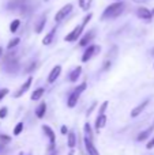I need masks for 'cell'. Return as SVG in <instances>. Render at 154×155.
<instances>
[{"label":"cell","mask_w":154,"mask_h":155,"mask_svg":"<svg viewBox=\"0 0 154 155\" xmlns=\"http://www.w3.org/2000/svg\"><path fill=\"white\" fill-rule=\"evenodd\" d=\"M123 10H124V3H123V2L112 3V4H109L108 7L104 10L102 15H101V21L117 18L119 15H122V14H123Z\"/></svg>","instance_id":"cell-1"},{"label":"cell","mask_w":154,"mask_h":155,"mask_svg":"<svg viewBox=\"0 0 154 155\" xmlns=\"http://www.w3.org/2000/svg\"><path fill=\"white\" fill-rule=\"evenodd\" d=\"M83 30H85V26L82 23L76 25V26L74 27V29L71 30V31L64 37V41H65V42H75V41H78L79 38L82 37V33H83Z\"/></svg>","instance_id":"cell-2"},{"label":"cell","mask_w":154,"mask_h":155,"mask_svg":"<svg viewBox=\"0 0 154 155\" xmlns=\"http://www.w3.org/2000/svg\"><path fill=\"white\" fill-rule=\"evenodd\" d=\"M72 8H74V5L71 4V3L63 5V7L60 8V10L57 11L56 14H55V22H56V23H60V22H63L68 15H70L71 12H72Z\"/></svg>","instance_id":"cell-3"},{"label":"cell","mask_w":154,"mask_h":155,"mask_svg":"<svg viewBox=\"0 0 154 155\" xmlns=\"http://www.w3.org/2000/svg\"><path fill=\"white\" fill-rule=\"evenodd\" d=\"M100 51H101V48L98 45H92L90 44L89 46H86V51L82 54V63H87L89 60H92Z\"/></svg>","instance_id":"cell-4"},{"label":"cell","mask_w":154,"mask_h":155,"mask_svg":"<svg viewBox=\"0 0 154 155\" xmlns=\"http://www.w3.org/2000/svg\"><path fill=\"white\" fill-rule=\"evenodd\" d=\"M136 16H138L139 19H143V21L150 22L152 21V18H153V14H152V10H149V8L138 7L136 8Z\"/></svg>","instance_id":"cell-5"},{"label":"cell","mask_w":154,"mask_h":155,"mask_svg":"<svg viewBox=\"0 0 154 155\" xmlns=\"http://www.w3.org/2000/svg\"><path fill=\"white\" fill-rule=\"evenodd\" d=\"M95 37V31L94 30H90V31L85 33L83 37H81V40H79V46H82V48H86V46L90 45V42L93 41V38Z\"/></svg>","instance_id":"cell-6"},{"label":"cell","mask_w":154,"mask_h":155,"mask_svg":"<svg viewBox=\"0 0 154 155\" xmlns=\"http://www.w3.org/2000/svg\"><path fill=\"white\" fill-rule=\"evenodd\" d=\"M32 83H33V76L30 75V76L26 79V80H25V83H23V84H22L21 87H19V90L16 91L15 94H14V97H15V98H21V97L23 95V94L26 93V91L30 88V86H32Z\"/></svg>","instance_id":"cell-7"},{"label":"cell","mask_w":154,"mask_h":155,"mask_svg":"<svg viewBox=\"0 0 154 155\" xmlns=\"http://www.w3.org/2000/svg\"><path fill=\"white\" fill-rule=\"evenodd\" d=\"M83 142H85V150H86L87 154L89 155H100L97 147H95L94 143H93V140H90L89 137H85Z\"/></svg>","instance_id":"cell-8"},{"label":"cell","mask_w":154,"mask_h":155,"mask_svg":"<svg viewBox=\"0 0 154 155\" xmlns=\"http://www.w3.org/2000/svg\"><path fill=\"white\" fill-rule=\"evenodd\" d=\"M42 131H44V134H45V136L48 137L49 144H51V146L56 144V135H55L53 129H52L49 125H45V124H44V125H42Z\"/></svg>","instance_id":"cell-9"},{"label":"cell","mask_w":154,"mask_h":155,"mask_svg":"<svg viewBox=\"0 0 154 155\" xmlns=\"http://www.w3.org/2000/svg\"><path fill=\"white\" fill-rule=\"evenodd\" d=\"M149 99H145L143 102H141V104L138 105V106H135L132 110H131V117L132 118H135V117H138L141 113H143V110L147 107V105H149Z\"/></svg>","instance_id":"cell-10"},{"label":"cell","mask_w":154,"mask_h":155,"mask_svg":"<svg viewBox=\"0 0 154 155\" xmlns=\"http://www.w3.org/2000/svg\"><path fill=\"white\" fill-rule=\"evenodd\" d=\"M60 74H62V65H55V67L52 68V71L49 72L48 78H46L48 83H55L57 80V78L60 76Z\"/></svg>","instance_id":"cell-11"},{"label":"cell","mask_w":154,"mask_h":155,"mask_svg":"<svg viewBox=\"0 0 154 155\" xmlns=\"http://www.w3.org/2000/svg\"><path fill=\"white\" fill-rule=\"evenodd\" d=\"M106 123H108V117H106V114H98L97 118H95V123H94L95 131L100 132L101 129L106 125Z\"/></svg>","instance_id":"cell-12"},{"label":"cell","mask_w":154,"mask_h":155,"mask_svg":"<svg viewBox=\"0 0 154 155\" xmlns=\"http://www.w3.org/2000/svg\"><path fill=\"white\" fill-rule=\"evenodd\" d=\"M46 25V15L45 14H42V15L40 16V18L37 19V22H35L34 25V31L37 33V34H40V33H42L44 27H45Z\"/></svg>","instance_id":"cell-13"},{"label":"cell","mask_w":154,"mask_h":155,"mask_svg":"<svg viewBox=\"0 0 154 155\" xmlns=\"http://www.w3.org/2000/svg\"><path fill=\"white\" fill-rule=\"evenodd\" d=\"M4 68L8 74H15L19 70V63L18 60H11V61L4 63Z\"/></svg>","instance_id":"cell-14"},{"label":"cell","mask_w":154,"mask_h":155,"mask_svg":"<svg viewBox=\"0 0 154 155\" xmlns=\"http://www.w3.org/2000/svg\"><path fill=\"white\" fill-rule=\"evenodd\" d=\"M153 131H154V123L149 127V128H146L145 131H142L141 134H139L138 136H136V140H138V142H143V140H146L147 137H149L150 135L153 134Z\"/></svg>","instance_id":"cell-15"},{"label":"cell","mask_w":154,"mask_h":155,"mask_svg":"<svg viewBox=\"0 0 154 155\" xmlns=\"http://www.w3.org/2000/svg\"><path fill=\"white\" fill-rule=\"evenodd\" d=\"M55 34H56V27H53V29H52L51 31H48V33L45 34V37L42 38V45H45V46L51 45V44L53 42Z\"/></svg>","instance_id":"cell-16"},{"label":"cell","mask_w":154,"mask_h":155,"mask_svg":"<svg viewBox=\"0 0 154 155\" xmlns=\"http://www.w3.org/2000/svg\"><path fill=\"white\" fill-rule=\"evenodd\" d=\"M81 74H82V67L81 65H78V67H75L72 71L70 72V75H68V80L70 82H76V80L79 79V76H81Z\"/></svg>","instance_id":"cell-17"},{"label":"cell","mask_w":154,"mask_h":155,"mask_svg":"<svg viewBox=\"0 0 154 155\" xmlns=\"http://www.w3.org/2000/svg\"><path fill=\"white\" fill-rule=\"evenodd\" d=\"M78 99H79V94H76V93L72 91L67 98V106L68 107H75L76 104H78Z\"/></svg>","instance_id":"cell-18"},{"label":"cell","mask_w":154,"mask_h":155,"mask_svg":"<svg viewBox=\"0 0 154 155\" xmlns=\"http://www.w3.org/2000/svg\"><path fill=\"white\" fill-rule=\"evenodd\" d=\"M34 113H35V116H37V118H44L45 117V113H46V104L45 102H41V104L35 107Z\"/></svg>","instance_id":"cell-19"},{"label":"cell","mask_w":154,"mask_h":155,"mask_svg":"<svg viewBox=\"0 0 154 155\" xmlns=\"http://www.w3.org/2000/svg\"><path fill=\"white\" fill-rule=\"evenodd\" d=\"M76 146V136L74 132H68L67 135V147L70 148V150H74Z\"/></svg>","instance_id":"cell-20"},{"label":"cell","mask_w":154,"mask_h":155,"mask_svg":"<svg viewBox=\"0 0 154 155\" xmlns=\"http://www.w3.org/2000/svg\"><path fill=\"white\" fill-rule=\"evenodd\" d=\"M44 93H45V88H44V87L35 88V90L32 93V97H30V99H32V101H38V99L42 98Z\"/></svg>","instance_id":"cell-21"},{"label":"cell","mask_w":154,"mask_h":155,"mask_svg":"<svg viewBox=\"0 0 154 155\" xmlns=\"http://www.w3.org/2000/svg\"><path fill=\"white\" fill-rule=\"evenodd\" d=\"M83 132H85V137H89L90 140H93V136H94V134H93V129H92V127H90L89 123H86L83 125Z\"/></svg>","instance_id":"cell-22"},{"label":"cell","mask_w":154,"mask_h":155,"mask_svg":"<svg viewBox=\"0 0 154 155\" xmlns=\"http://www.w3.org/2000/svg\"><path fill=\"white\" fill-rule=\"evenodd\" d=\"M22 132H23V123H22V121H19V123L16 124L15 127H14L12 135H14V136H19Z\"/></svg>","instance_id":"cell-23"},{"label":"cell","mask_w":154,"mask_h":155,"mask_svg":"<svg viewBox=\"0 0 154 155\" xmlns=\"http://www.w3.org/2000/svg\"><path fill=\"white\" fill-rule=\"evenodd\" d=\"M19 26H21V21H19V19H14V21L10 23V31L16 33L19 29Z\"/></svg>","instance_id":"cell-24"},{"label":"cell","mask_w":154,"mask_h":155,"mask_svg":"<svg viewBox=\"0 0 154 155\" xmlns=\"http://www.w3.org/2000/svg\"><path fill=\"white\" fill-rule=\"evenodd\" d=\"M19 42H21V38H18V37L12 38V40H10V42H8L7 49H8V51H12V49L15 48V46H18V45H19Z\"/></svg>","instance_id":"cell-25"},{"label":"cell","mask_w":154,"mask_h":155,"mask_svg":"<svg viewBox=\"0 0 154 155\" xmlns=\"http://www.w3.org/2000/svg\"><path fill=\"white\" fill-rule=\"evenodd\" d=\"M86 88H87V83H86V82H83V83H81L79 86H76L75 90H74V93H76V94H79V95H81V94L83 93V91L86 90Z\"/></svg>","instance_id":"cell-26"},{"label":"cell","mask_w":154,"mask_h":155,"mask_svg":"<svg viewBox=\"0 0 154 155\" xmlns=\"http://www.w3.org/2000/svg\"><path fill=\"white\" fill-rule=\"evenodd\" d=\"M108 101H104L102 104H101V106H100V109H98V114H105V112H106V109H108Z\"/></svg>","instance_id":"cell-27"},{"label":"cell","mask_w":154,"mask_h":155,"mask_svg":"<svg viewBox=\"0 0 154 155\" xmlns=\"http://www.w3.org/2000/svg\"><path fill=\"white\" fill-rule=\"evenodd\" d=\"M8 93H10V90H8V88H0V102L3 101V99L5 98V97L8 95Z\"/></svg>","instance_id":"cell-28"},{"label":"cell","mask_w":154,"mask_h":155,"mask_svg":"<svg viewBox=\"0 0 154 155\" xmlns=\"http://www.w3.org/2000/svg\"><path fill=\"white\" fill-rule=\"evenodd\" d=\"M7 114H8V109H7V106L0 107V120L5 118V117H7Z\"/></svg>","instance_id":"cell-29"},{"label":"cell","mask_w":154,"mask_h":155,"mask_svg":"<svg viewBox=\"0 0 154 155\" xmlns=\"http://www.w3.org/2000/svg\"><path fill=\"white\" fill-rule=\"evenodd\" d=\"M92 18H93V14H92V12H89V14H87V15L83 18V21H82V25H83V26L86 27V26H87V23L90 22V19H92Z\"/></svg>","instance_id":"cell-30"},{"label":"cell","mask_w":154,"mask_h":155,"mask_svg":"<svg viewBox=\"0 0 154 155\" xmlns=\"http://www.w3.org/2000/svg\"><path fill=\"white\" fill-rule=\"evenodd\" d=\"M11 140V137L8 136V135H0V142H2V144H5V143H8Z\"/></svg>","instance_id":"cell-31"},{"label":"cell","mask_w":154,"mask_h":155,"mask_svg":"<svg viewBox=\"0 0 154 155\" xmlns=\"http://www.w3.org/2000/svg\"><path fill=\"white\" fill-rule=\"evenodd\" d=\"M95 107H97V102L94 101L92 105H90V107H89V109H87V112H86V116H87V117H89V116L92 114V113H93V110H94Z\"/></svg>","instance_id":"cell-32"},{"label":"cell","mask_w":154,"mask_h":155,"mask_svg":"<svg viewBox=\"0 0 154 155\" xmlns=\"http://www.w3.org/2000/svg\"><path fill=\"white\" fill-rule=\"evenodd\" d=\"M35 68H37V63H35V61H34V63H30V65L26 68V72H29V74H30V72H33V71H34Z\"/></svg>","instance_id":"cell-33"},{"label":"cell","mask_w":154,"mask_h":155,"mask_svg":"<svg viewBox=\"0 0 154 155\" xmlns=\"http://www.w3.org/2000/svg\"><path fill=\"white\" fill-rule=\"evenodd\" d=\"M111 67H112V61H111V60H105V61H104V65H102V70L104 71H108Z\"/></svg>","instance_id":"cell-34"},{"label":"cell","mask_w":154,"mask_h":155,"mask_svg":"<svg viewBox=\"0 0 154 155\" xmlns=\"http://www.w3.org/2000/svg\"><path fill=\"white\" fill-rule=\"evenodd\" d=\"M146 148H147V150H152V148H154V136H153L152 139L149 140V143H147Z\"/></svg>","instance_id":"cell-35"},{"label":"cell","mask_w":154,"mask_h":155,"mask_svg":"<svg viewBox=\"0 0 154 155\" xmlns=\"http://www.w3.org/2000/svg\"><path fill=\"white\" fill-rule=\"evenodd\" d=\"M68 132H70V131H68L67 127H65V125H62V128H60V134H62V135H65V136H67Z\"/></svg>","instance_id":"cell-36"},{"label":"cell","mask_w":154,"mask_h":155,"mask_svg":"<svg viewBox=\"0 0 154 155\" xmlns=\"http://www.w3.org/2000/svg\"><path fill=\"white\" fill-rule=\"evenodd\" d=\"M92 2L93 0H87L86 3H85V5H83V8H82V10H85V11H87L90 8V5H92Z\"/></svg>","instance_id":"cell-37"},{"label":"cell","mask_w":154,"mask_h":155,"mask_svg":"<svg viewBox=\"0 0 154 155\" xmlns=\"http://www.w3.org/2000/svg\"><path fill=\"white\" fill-rule=\"evenodd\" d=\"M87 0H78V4H79V7L81 8H83V5H85V3H86Z\"/></svg>","instance_id":"cell-38"},{"label":"cell","mask_w":154,"mask_h":155,"mask_svg":"<svg viewBox=\"0 0 154 155\" xmlns=\"http://www.w3.org/2000/svg\"><path fill=\"white\" fill-rule=\"evenodd\" d=\"M3 56H4V49L0 46V57H3Z\"/></svg>","instance_id":"cell-39"},{"label":"cell","mask_w":154,"mask_h":155,"mask_svg":"<svg viewBox=\"0 0 154 155\" xmlns=\"http://www.w3.org/2000/svg\"><path fill=\"white\" fill-rule=\"evenodd\" d=\"M134 3H145V2H147V0H132Z\"/></svg>","instance_id":"cell-40"},{"label":"cell","mask_w":154,"mask_h":155,"mask_svg":"<svg viewBox=\"0 0 154 155\" xmlns=\"http://www.w3.org/2000/svg\"><path fill=\"white\" fill-rule=\"evenodd\" d=\"M3 147H4V144H0V151L3 150Z\"/></svg>","instance_id":"cell-41"},{"label":"cell","mask_w":154,"mask_h":155,"mask_svg":"<svg viewBox=\"0 0 154 155\" xmlns=\"http://www.w3.org/2000/svg\"><path fill=\"white\" fill-rule=\"evenodd\" d=\"M68 155H74V150H71V151H70V154H68Z\"/></svg>","instance_id":"cell-42"},{"label":"cell","mask_w":154,"mask_h":155,"mask_svg":"<svg viewBox=\"0 0 154 155\" xmlns=\"http://www.w3.org/2000/svg\"><path fill=\"white\" fill-rule=\"evenodd\" d=\"M152 54H153V56H154V48L152 49Z\"/></svg>","instance_id":"cell-43"},{"label":"cell","mask_w":154,"mask_h":155,"mask_svg":"<svg viewBox=\"0 0 154 155\" xmlns=\"http://www.w3.org/2000/svg\"><path fill=\"white\" fill-rule=\"evenodd\" d=\"M152 14H153V15H154V8H153V10H152Z\"/></svg>","instance_id":"cell-44"},{"label":"cell","mask_w":154,"mask_h":155,"mask_svg":"<svg viewBox=\"0 0 154 155\" xmlns=\"http://www.w3.org/2000/svg\"><path fill=\"white\" fill-rule=\"evenodd\" d=\"M44 2H49V0H44Z\"/></svg>","instance_id":"cell-45"},{"label":"cell","mask_w":154,"mask_h":155,"mask_svg":"<svg viewBox=\"0 0 154 155\" xmlns=\"http://www.w3.org/2000/svg\"><path fill=\"white\" fill-rule=\"evenodd\" d=\"M116 2H122V0H116Z\"/></svg>","instance_id":"cell-46"},{"label":"cell","mask_w":154,"mask_h":155,"mask_svg":"<svg viewBox=\"0 0 154 155\" xmlns=\"http://www.w3.org/2000/svg\"><path fill=\"white\" fill-rule=\"evenodd\" d=\"M21 155H23V154H21Z\"/></svg>","instance_id":"cell-47"},{"label":"cell","mask_w":154,"mask_h":155,"mask_svg":"<svg viewBox=\"0 0 154 155\" xmlns=\"http://www.w3.org/2000/svg\"><path fill=\"white\" fill-rule=\"evenodd\" d=\"M153 67H154V65H153Z\"/></svg>","instance_id":"cell-48"}]
</instances>
